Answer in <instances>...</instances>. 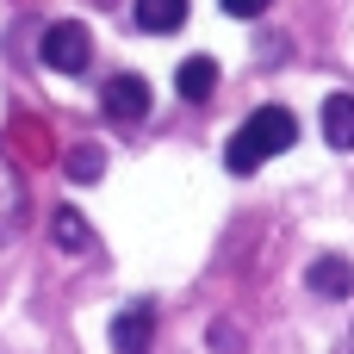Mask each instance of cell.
<instances>
[{
	"label": "cell",
	"mask_w": 354,
	"mask_h": 354,
	"mask_svg": "<svg viewBox=\"0 0 354 354\" xmlns=\"http://www.w3.org/2000/svg\"><path fill=\"white\" fill-rule=\"evenodd\" d=\"M292 143H299V118H292L286 106H261V112L243 118L236 137L224 143V168H230V174H255L261 162H274V156L292 149Z\"/></svg>",
	"instance_id": "cell-1"
},
{
	"label": "cell",
	"mask_w": 354,
	"mask_h": 354,
	"mask_svg": "<svg viewBox=\"0 0 354 354\" xmlns=\"http://www.w3.org/2000/svg\"><path fill=\"white\" fill-rule=\"evenodd\" d=\"M37 56H44L50 75H81V68L93 62V31H87L81 19H56V25H44Z\"/></svg>",
	"instance_id": "cell-2"
},
{
	"label": "cell",
	"mask_w": 354,
	"mask_h": 354,
	"mask_svg": "<svg viewBox=\"0 0 354 354\" xmlns=\"http://www.w3.org/2000/svg\"><path fill=\"white\" fill-rule=\"evenodd\" d=\"M25 212H31V193H25V174H19V162L0 149V249L25 230Z\"/></svg>",
	"instance_id": "cell-3"
},
{
	"label": "cell",
	"mask_w": 354,
	"mask_h": 354,
	"mask_svg": "<svg viewBox=\"0 0 354 354\" xmlns=\"http://www.w3.org/2000/svg\"><path fill=\"white\" fill-rule=\"evenodd\" d=\"M100 112L118 118V124H137V118L149 112V81H143V75H112V81L100 87Z\"/></svg>",
	"instance_id": "cell-4"
},
{
	"label": "cell",
	"mask_w": 354,
	"mask_h": 354,
	"mask_svg": "<svg viewBox=\"0 0 354 354\" xmlns=\"http://www.w3.org/2000/svg\"><path fill=\"white\" fill-rule=\"evenodd\" d=\"M112 348L118 354H149L156 348V305H124L112 317Z\"/></svg>",
	"instance_id": "cell-5"
},
{
	"label": "cell",
	"mask_w": 354,
	"mask_h": 354,
	"mask_svg": "<svg viewBox=\"0 0 354 354\" xmlns=\"http://www.w3.org/2000/svg\"><path fill=\"white\" fill-rule=\"evenodd\" d=\"M305 286H311L317 299H354V268L342 255H317L311 274H305Z\"/></svg>",
	"instance_id": "cell-6"
},
{
	"label": "cell",
	"mask_w": 354,
	"mask_h": 354,
	"mask_svg": "<svg viewBox=\"0 0 354 354\" xmlns=\"http://www.w3.org/2000/svg\"><path fill=\"white\" fill-rule=\"evenodd\" d=\"M174 87H180V100L205 106V100L218 93V62H212V56H187V62L174 68Z\"/></svg>",
	"instance_id": "cell-7"
},
{
	"label": "cell",
	"mask_w": 354,
	"mask_h": 354,
	"mask_svg": "<svg viewBox=\"0 0 354 354\" xmlns=\"http://www.w3.org/2000/svg\"><path fill=\"white\" fill-rule=\"evenodd\" d=\"M187 25V0H137V31L149 37H168Z\"/></svg>",
	"instance_id": "cell-8"
},
{
	"label": "cell",
	"mask_w": 354,
	"mask_h": 354,
	"mask_svg": "<svg viewBox=\"0 0 354 354\" xmlns=\"http://www.w3.org/2000/svg\"><path fill=\"white\" fill-rule=\"evenodd\" d=\"M324 143L330 149H354V93H330L324 100Z\"/></svg>",
	"instance_id": "cell-9"
},
{
	"label": "cell",
	"mask_w": 354,
	"mask_h": 354,
	"mask_svg": "<svg viewBox=\"0 0 354 354\" xmlns=\"http://www.w3.org/2000/svg\"><path fill=\"white\" fill-rule=\"evenodd\" d=\"M50 236H56L68 255H87V249H93V230H87V218H81L75 205H56V218H50Z\"/></svg>",
	"instance_id": "cell-10"
},
{
	"label": "cell",
	"mask_w": 354,
	"mask_h": 354,
	"mask_svg": "<svg viewBox=\"0 0 354 354\" xmlns=\"http://www.w3.org/2000/svg\"><path fill=\"white\" fill-rule=\"evenodd\" d=\"M62 168H68V180H81V187H87V180H100V174H106V156H100L93 143H75Z\"/></svg>",
	"instance_id": "cell-11"
},
{
	"label": "cell",
	"mask_w": 354,
	"mask_h": 354,
	"mask_svg": "<svg viewBox=\"0 0 354 354\" xmlns=\"http://www.w3.org/2000/svg\"><path fill=\"white\" fill-rule=\"evenodd\" d=\"M224 12L230 19H255V12H268V0H224Z\"/></svg>",
	"instance_id": "cell-12"
}]
</instances>
